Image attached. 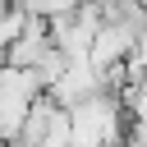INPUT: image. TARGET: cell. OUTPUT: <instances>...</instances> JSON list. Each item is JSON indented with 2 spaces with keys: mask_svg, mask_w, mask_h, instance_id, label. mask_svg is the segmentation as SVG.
<instances>
[{
  "mask_svg": "<svg viewBox=\"0 0 147 147\" xmlns=\"http://www.w3.org/2000/svg\"><path fill=\"white\" fill-rule=\"evenodd\" d=\"M69 115V147H124L129 142V110L115 92H96Z\"/></svg>",
  "mask_w": 147,
  "mask_h": 147,
  "instance_id": "obj_1",
  "label": "cell"
},
{
  "mask_svg": "<svg viewBox=\"0 0 147 147\" xmlns=\"http://www.w3.org/2000/svg\"><path fill=\"white\" fill-rule=\"evenodd\" d=\"M41 96H46V87L32 69H14V64L0 69V142H18L28 115L37 110Z\"/></svg>",
  "mask_w": 147,
  "mask_h": 147,
  "instance_id": "obj_2",
  "label": "cell"
},
{
  "mask_svg": "<svg viewBox=\"0 0 147 147\" xmlns=\"http://www.w3.org/2000/svg\"><path fill=\"white\" fill-rule=\"evenodd\" d=\"M0 147H14V142H0Z\"/></svg>",
  "mask_w": 147,
  "mask_h": 147,
  "instance_id": "obj_3",
  "label": "cell"
}]
</instances>
